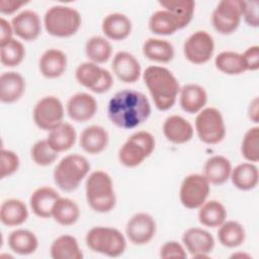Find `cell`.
<instances>
[{
	"label": "cell",
	"mask_w": 259,
	"mask_h": 259,
	"mask_svg": "<svg viewBox=\"0 0 259 259\" xmlns=\"http://www.w3.org/2000/svg\"><path fill=\"white\" fill-rule=\"evenodd\" d=\"M150 114L151 105L146 95L133 89L116 92L107 106L109 120L123 130H132L141 125Z\"/></svg>",
	"instance_id": "obj_1"
},
{
	"label": "cell",
	"mask_w": 259,
	"mask_h": 259,
	"mask_svg": "<svg viewBox=\"0 0 259 259\" xmlns=\"http://www.w3.org/2000/svg\"><path fill=\"white\" fill-rule=\"evenodd\" d=\"M143 79L159 110L166 111L173 107L180 86L170 70L161 66H150L144 71Z\"/></svg>",
	"instance_id": "obj_2"
},
{
	"label": "cell",
	"mask_w": 259,
	"mask_h": 259,
	"mask_svg": "<svg viewBox=\"0 0 259 259\" xmlns=\"http://www.w3.org/2000/svg\"><path fill=\"white\" fill-rule=\"evenodd\" d=\"M85 192L87 203L94 211L104 213L114 208L116 196L112 179L106 172H92L86 180Z\"/></svg>",
	"instance_id": "obj_3"
},
{
	"label": "cell",
	"mask_w": 259,
	"mask_h": 259,
	"mask_svg": "<svg viewBox=\"0 0 259 259\" xmlns=\"http://www.w3.org/2000/svg\"><path fill=\"white\" fill-rule=\"evenodd\" d=\"M90 170L87 159L78 154L64 157L54 170V181L56 185L66 192L74 191Z\"/></svg>",
	"instance_id": "obj_4"
},
{
	"label": "cell",
	"mask_w": 259,
	"mask_h": 259,
	"mask_svg": "<svg viewBox=\"0 0 259 259\" xmlns=\"http://www.w3.org/2000/svg\"><path fill=\"white\" fill-rule=\"evenodd\" d=\"M81 23L82 18L79 11L65 5L52 6L44 16L46 30L49 34L57 37H68L75 34Z\"/></svg>",
	"instance_id": "obj_5"
},
{
	"label": "cell",
	"mask_w": 259,
	"mask_h": 259,
	"mask_svg": "<svg viewBox=\"0 0 259 259\" xmlns=\"http://www.w3.org/2000/svg\"><path fill=\"white\" fill-rule=\"evenodd\" d=\"M85 241L90 250L108 257H118L126 248L124 236L117 229L110 227L90 229L86 234Z\"/></svg>",
	"instance_id": "obj_6"
},
{
	"label": "cell",
	"mask_w": 259,
	"mask_h": 259,
	"mask_svg": "<svg viewBox=\"0 0 259 259\" xmlns=\"http://www.w3.org/2000/svg\"><path fill=\"white\" fill-rule=\"evenodd\" d=\"M156 142L152 134L140 131L133 134L120 147L118 152L119 162L128 168L142 164L155 150Z\"/></svg>",
	"instance_id": "obj_7"
},
{
	"label": "cell",
	"mask_w": 259,
	"mask_h": 259,
	"mask_svg": "<svg viewBox=\"0 0 259 259\" xmlns=\"http://www.w3.org/2000/svg\"><path fill=\"white\" fill-rule=\"evenodd\" d=\"M195 130L199 140L208 145L219 144L226 137L223 115L214 107H206L199 111L195 118Z\"/></svg>",
	"instance_id": "obj_8"
},
{
	"label": "cell",
	"mask_w": 259,
	"mask_h": 259,
	"mask_svg": "<svg viewBox=\"0 0 259 259\" xmlns=\"http://www.w3.org/2000/svg\"><path fill=\"white\" fill-rule=\"evenodd\" d=\"M75 77L80 85L97 94L107 92L113 85L111 73L91 62L80 64L75 71Z\"/></svg>",
	"instance_id": "obj_9"
},
{
	"label": "cell",
	"mask_w": 259,
	"mask_h": 259,
	"mask_svg": "<svg viewBox=\"0 0 259 259\" xmlns=\"http://www.w3.org/2000/svg\"><path fill=\"white\" fill-rule=\"evenodd\" d=\"M32 116L37 127L51 132L63 123V103L56 96H45L34 105Z\"/></svg>",
	"instance_id": "obj_10"
},
{
	"label": "cell",
	"mask_w": 259,
	"mask_h": 259,
	"mask_svg": "<svg viewBox=\"0 0 259 259\" xmlns=\"http://www.w3.org/2000/svg\"><path fill=\"white\" fill-rule=\"evenodd\" d=\"M210 183L201 174H190L186 176L180 186L179 198L182 205L188 209L199 208L206 200Z\"/></svg>",
	"instance_id": "obj_11"
},
{
	"label": "cell",
	"mask_w": 259,
	"mask_h": 259,
	"mask_svg": "<svg viewBox=\"0 0 259 259\" xmlns=\"http://www.w3.org/2000/svg\"><path fill=\"white\" fill-rule=\"evenodd\" d=\"M241 18V0H222L212 12L211 23L219 33L231 34L239 27Z\"/></svg>",
	"instance_id": "obj_12"
},
{
	"label": "cell",
	"mask_w": 259,
	"mask_h": 259,
	"mask_svg": "<svg viewBox=\"0 0 259 259\" xmlns=\"http://www.w3.org/2000/svg\"><path fill=\"white\" fill-rule=\"evenodd\" d=\"M214 52L212 36L204 31L197 30L184 42L183 53L185 58L192 64L201 65L210 60Z\"/></svg>",
	"instance_id": "obj_13"
},
{
	"label": "cell",
	"mask_w": 259,
	"mask_h": 259,
	"mask_svg": "<svg viewBox=\"0 0 259 259\" xmlns=\"http://www.w3.org/2000/svg\"><path fill=\"white\" fill-rule=\"evenodd\" d=\"M156 229V222L151 214L138 212L128 220L125 234L134 245H146L155 237Z\"/></svg>",
	"instance_id": "obj_14"
},
{
	"label": "cell",
	"mask_w": 259,
	"mask_h": 259,
	"mask_svg": "<svg viewBox=\"0 0 259 259\" xmlns=\"http://www.w3.org/2000/svg\"><path fill=\"white\" fill-rule=\"evenodd\" d=\"M182 242L193 258H207L214 247L212 235L200 228L186 230L182 236Z\"/></svg>",
	"instance_id": "obj_15"
},
{
	"label": "cell",
	"mask_w": 259,
	"mask_h": 259,
	"mask_svg": "<svg viewBox=\"0 0 259 259\" xmlns=\"http://www.w3.org/2000/svg\"><path fill=\"white\" fill-rule=\"evenodd\" d=\"M66 108L71 119L77 122H85L95 115L97 101L92 95L79 92L69 98Z\"/></svg>",
	"instance_id": "obj_16"
},
{
	"label": "cell",
	"mask_w": 259,
	"mask_h": 259,
	"mask_svg": "<svg viewBox=\"0 0 259 259\" xmlns=\"http://www.w3.org/2000/svg\"><path fill=\"white\" fill-rule=\"evenodd\" d=\"M14 33L21 39L31 41L41 32V23L38 14L32 10H23L11 20Z\"/></svg>",
	"instance_id": "obj_17"
},
{
	"label": "cell",
	"mask_w": 259,
	"mask_h": 259,
	"mask_svg": "<svg viewBox=\"0 0 259 259\" xmlns=\"http://www.w3.org/2000/svg\"><path fill=\"white\" fill-rule=\"evenodd\" d=\"M111 68L114 75L124 83L137 82L142 73L139 61L128 52L116 53L113 57Z\"/></svg>",
	"instance_id": "obj_18"
},
{
	"label": "cell",
	"mask_w": 259,
	"mask_h": 259,
	"mask_svg": "<svg viewBox=\"0 0 259 259\" xmlns=\"http://www.w3.org/2000/svg\"><path fill=\"white\" fill-rule=\"evenodd\" d=\"M165 138L173 144H184L193 137V126L184 117L174 114L168 116L163 123Z\"/></svg>",
	"instance_id": "obj_19"
},
{
	"label": "cell",
	"mask_w": 259,
	"mask_h": 259,
	"mask_svg": "<svg viewBox=\"0 0 259 259\" xmlns=\"http://www.w3.org/2000/svg\"><path fill=\"white\" fill-rule=\"evenodd\" d=\"M67 63V56L63 51L58 49H49L39 58L38 68L44 77L48 79H55L65 73Z\"/></svg>",
	"instance_id": "obj_20"
},
{
	"label": "cell",
	"mask_w": 259,
	"mask_h": 259,
	"mask_svg": "<svg viewBox=\"0 0 259 259\" xmlns=\"http://www.w3.org/2000/svg\"><path fill=\"white\" fill-rule=\"evenodd\" d=\"M25 91V80L17 72H4L0 76V100L13 103L21 98Z\"/></svg>",
	"instance_id": "obj_21"
},
{
	"label": "cell",
	"mask_w": 259,
	"mask_h": 259,
	"mask_svg": "<svg viewBox=\"0 0 259 259\" xmlns=\"http://www.w3.org/2000/svg\"><path fill=\"white\" fill-rule=\"evenodd\" d=\"M108 133L100 125H89L80 136V147L90 155H96L105 150L108 145Z\"/></svg>",
	"instance_id": "obj_22"
},
{
	"label": "cell",
	"mask_w": 259,
	"mask_h": 259,
	"mask_svg": "<svg viewBox=\"0 0 259 259\" xmlns=\"http://www.w3.org/2000/svg\"><path fill=\"white\" fill-rule=\"evenodd\" d=\"M59 197V193L52 187L42 186L35 189L29 199L32 212L38 218H51L54 204Z\"/></svg>",
	"instance_id": "obj_23"
},
{
	"label": "cell",
	"mask_w": 259,
	"mask_h": 259,
	"mask_svg": "<svg viewBox=\"0 0 259 259\" xmlns=\"http://www.w3.org/2000/svg\"><path fill=\"white\" fill-rule=\"evenodd\" d=\"M179 102L182 109L190 114L199 112L207 101V94L203 87L197 84H187L180 89Z\"/></svg>",
	"instance_id": "obj_24"
},
{
	"label": "cell",
	"mask_w": 259,
	"mask_h": 259,
	"mask_svg": "<svg viewBox=\"0 0 259 259\" xmlns=\"http://www.w3.org/2000/svg\"><path fill=\"white\" fill-rule=\"evenodd\" d=\"M102 31L105 36L112 40L125 39L132 31V21L122 13H110L102 20Z\"/></svg>",
	"instance_id": "obj_25"
},
{
	"label": "cell",
	"mask_w": 259,
	"mask_h": 259,
	"mask_svg": "<svg viewBox=\"0 0 259 259\" xmlns=\"http://www.w3.org/2000/svg\"><path fill=\"white\" fill-rule=\"evenodd\" d=\"M232 172V164L224 156L217 155L208 158L203 167V175L209 183L221 185L227 182Z\"/></svg>",
	"instance_id": "obj_26"
},
{
	"label": "cell",
	"mask_w": 259,
	"mask_h": 259,
	"mask_svg": "<svg viewBox=\"0 0 259 259\" xmlns=\"http://www.w3.org/2000/svg\"><path fill=\"white\" fill-rule=\"evenodd\" d=\"M150 30L158 35L173 34L178 29L183 28L181 21L166 9L154 12L149 19Z\"/></svg>",
	"instance_id": "obj_27"
},
{
	"label": "cell",
	"mask_w": 259,
	"mask_h": 259,
	"mask_svg": "<svg viewBox=\"0 0 259 259\" xmlns=\"http://www.w3.org/2000/svg\"><path fill=\"white\" fill-rule=\"evenodd\" d=\"M28 218V210L25 203L19 199L10 198L2 202L0 206V221L8 227L22 225Z\"/></svg>",
	"instance_id": "obj_28"
},
{
	"label": "cell",
	"mask_w": 259,
	"mask_h": 259,
	"mask_svg": "<svg viewBox=\"0 0 259 259\" xmlns=\"http://www.w3.org/2000/svg\"><path fill=\"white\" fill-rule=\"evenodd\" d=\"M233 185L240 190H251L254 189L259 180L258 168L253 163H242L232 169L230 176Z\"/></svg>",
	"instance_id": "obj_29"
},
{
	"label": "cell",
	"mask_w": 259,
	"mask_h": 259,
	"mask_svg": "<svg viewBox=\"0 0 259 259\" xmlns=\"http://www.w3.org/2000/svg\"><path fill=\"white\" fill-rule=\"evenodd\" d=\"M51 257L53 259H82L83 253L78 241L71 235L58 237L51 245Z\"/></svg>",
	"instance_id": "obj_30"
},
{
	"label": "cell",
	"mask_w": 259,
	"mask_h": 259,
	"mask_svg": "<svg viewBox=\"0 0 259 259\" xmlns=\"http://www.w3.org/2000/svg\"><path fill=\"white\" fill-rule=\"evenodd\" d=\"M77 134L74 126L68 122H63L49 133L47 141L53 150L61 153L70 150L74 146Z\"/></svg>",
	"instance_id": "obj_31"
},
{
	"label": "cell",
	"mask_w": 259,
	"mask_h": 259,
	"mask_svg": "<svg viewBox=\"0 0 259 259\" xmlns=\"http://www.w3.org/2000/svg\"><path fill=\"white\" fill-rule=\"evenodd\" d=\"M8 246L16 254L29 255L36 251L38 241L32 232L18 229L11 232L8 236Z\"/></svg>",
	"instance_id": "obj_32"
},
{
	"label": "cell",
	"mask_w": 259,
	"mask_h": 259,
	"mask_svg": "<svg viewBox=\"0 0 259 259\" xmlns=\"http://www.w3.org/2000/svg\"><path fill=\"white\" fill-rule=\"evenodd\" d=\"M143 54L151 61L168 63L174 57V47L166 39L151 37L144 42Z\"/></svg>",
	"instance_id": "obj_33"
},
{
	"label": "cell",
	"mask_w": 259,
	"mask_h": 259,
	"mask_svg": "<svg viewBox=\"0 0 259 259\" xmlns=\"http://www.w3.org/2000/svg\"><path fill=\"white\" fill-rule=\"evenodd\" d=\"M52 217L62 226H72L80 218V208L74 200L60 196L54 204Z\"/></svg>",
	"instance_id": "obj_34"
},
{
	"label": "cell",
	"mask_w": 259,
	"mask_h": 259,
	"mask_svg": "<svg viewBox=\"0 0 259 259\" xmlns=\"http://www.w3.org/2000/svg\"><path fill=\"white\" fill-rule=\"evenodd\" d=\"M227 219V210L224 204L218 200L205 201L198 210V221L208 228L220 227Z\"/></svg>",
	"instance_id": "obj_35"
},
{
	"label": "cell",
	"mask_w": 259,
	"mask_h": 259,
	"mask_svg": "<svg viewBox=\"0 0 259 259\" xmlns=\"http://www.w3.org/2000/svg\"><path fill=\"white\" fill-rule=\"evenodd\" d=\"M246 233L244 227L235 221L224 222L218 231L220 243L227 248H236L245 241Z\"/></svg>",
	"instance_id": "obj_36"
},
{
	"label": "cell",
	"mask_w": 259,
	"mask_h": 259,
	"mask_svg": "<svg viewBox=\"0 0 259 259\" xmlns=\"http://www.w3.org/2000/svg\"><path fill=\"white\" fill-rule=\"evenodd\" d=\"M214 65L218 70L227 75H240L247 71L243 55L232 51L220 53L215 57Z\"/></svg>",
	"instance_id": "obj_37"
},
{
	"label": "cell",
	"mask_w": 259,
	"mask_h": 259,
	"mask_svg": "<svg viewBox=\"0 0 259 259\" xmlns=\"http://www.w3.org/2000/svg\"><path fill=\"white\" fill-rule=\"evenodd\" d=\"M85 54L91 63L103 64L111 57L112 47L105 37L92 36L85 45Z\"/></svg>",
	"instance_id": "obj_38"
},
{
	"label": "cell",
	"mask_w": 259,
	"mask_h": 259,
	"mask_svg": "<svg viewBox=\"0 0 259 259\" xmlns=\"http://www.w3.org/2000/svg\"><path fill=\"white\" fill-rule=\"evenodd\" d=\"M159 4L172 12L181 21L183 27L187 26L193 17L195 2L192 0H166L160 1Z\"/></svg>",
	"instance_id": "obj_39"
},
{
	"label": "cell",
	"mask_w": 259,
	"mask_h": 259,
	"mask_svg": "<svg viewBox=\"0 0 259 259\" xmlns=\"http://www.w3.org/2000/svg\"><path fill=\"white\" fill-rule=\"evenodd\" d=\"M25 57V49L23 45L12 38L8 42L0 46V61L5 67L18 66Z\"/></svg>",
	"instance_id": "obj_40"
},
{
	"label": "cell",
	"mask_w": 259,
	"mask_h": 259,
	"mask_svg": "<svg viewBox=\"0 0 259 259\" xmlns=\"http://www.w3.org/2000/svg\"><path fill=\"white\" fill-rule=\"evenodd\" d=\"M242 156L249 162H258L259 160V127L249 128L243 138L241 145Z\"/></svg>",
	"instance_id": "obj_41"
},
{
	"label": "cell",
	"mask_w": 259,
	"mask_h": 259,
	"mask_svg": "<svg viewBox=\"0 0 259 259\" xmlns=\"http://www.w3.org/2000/svg\"><path fill=\"white\" fill-rule=\"evenodd\" d=\"M30 155H31L32 161L36 165L46 167L53 164L57 160L59 153L52 149V147L49 145L46 139V140L37 141L32 146Z\"/></svg>",
	"instance_id": "obj_42"
},
{
	"label": "cell",
	"mask_w": 259,
	"mask_h": 259,
	"mask_svg": "<svg viewBox=\"0 0 259 259\" xmlns=\"http://www.w3.org/2000/svg\"><path fill=\"white\" fill-rule=\"evenodd\" d=\"M19 167V158L18 156L9 150H1V168H0V177L5 178L10 176L18 170Z\"/></svg>",
	"instance_id": "obj_43"
},
{
	"label": "cell",
	"mask_w": 259,
	"mask_h": 259,
	"mask_svg": "<svg viewBox=\"0 0 259 259\" xmlns=\"http://www.w3.org/2000/svg\"><path fill=\"white\" fill-rule=\"evenodd\" d=\"M258 1H242L241 0V11L242 17L245 22L252 27H258L259 16H258Z\"/></svg>",
	"instance_id": "obj_44"
},
{
	"label": "cell",
	"mask_w": 259,
	"mask_h": 259,
	"mask_svg": "<svg viewBox=\"0 0 259 259\" xmlns=\"http://www.w3.org/2000/svg\"><path fill=\"white\" fill-rule=\"evenodd\" d=\"M160 257L163 259H169V258L185 259L187 257V254L181 244H179L176 241H168L164 243V245L161 247Z\"/></svg>",
	"instance_id": "obj_45"
},
{
	"label": "cell",
	"mask_w": 259,
	"mask_h": 259,
	"mask_svg": "<svg viewBox=\"0 0 259 259\" xmlns=\"http://www.w3.org/2000/svg\"><path fill=\"white\" fill-rule=\"evenodd\" d=\"M246 68L249 71H257L259 69V47L252 46L248 48L243 54Z\"/></svg>",
	"instance_id": "obj_46"
},
{
	"label": "cell",
	"mask_w": 259,
	"mask_h": 259,
	"mask_svg": "<svg viewBox=\"0 0 259 259\" xmlns=\"http://www.w3.org/2000/svg\"><path fill=\"white\" fill-rule=\"evenodd\" d=\"M13 28L12 25L3 17L0 18V46L8 42L10 39H12L13 34Z\"/></svg>",
	"instance_id": "obj_47"
},
{
	"label": "cell",
	"mask_w": 259,
	"mask_h": 259,
	"mask_svg": "<svg viewBox=\"0 0 259 259\" xmlns=\"http://www.w3.org/2000/svg\"><path fill=\"white\" fill-rule=\"evenodd\" d=\"M25 2H18L13 0H1L0 1V11L3 14H12L17 11Z\"/></svg>",
	"instance_id": "obj_48"
},
{
	"label": "cell",
	"mask_w": 259,
	"mask_h": 259,
	"mask_svg": "<svg viewBox=\"0 0 259 259\" xmlns=\"http://www.w3.org/2000/svg\"><path fill=\"white\" fill-rule=\"evenodd\" d=\"M248 115H249V118L253 122L258 123V120H259V100H258V97H255L250 102V105H249V108H248Z\"/></svg>",
	"instance_id": "obj_49"
},
{
	"label": "cell",
	"mask_w": 259,
	"mask_h": 259,
	"mask_svg": "<svg viewBox=\"0 0 259 259\" xmlns=\"http://www.w3.org/2000/svg\"><path fill=\"white\" fill-rule=\"evenodd\" d=\"M237 256H244V257H249V255H246V254H234L232 257H237Z\"/></svg>",
	"instance_id": "obj_50"
}]
</instances>
